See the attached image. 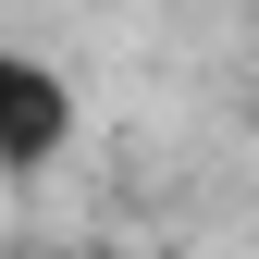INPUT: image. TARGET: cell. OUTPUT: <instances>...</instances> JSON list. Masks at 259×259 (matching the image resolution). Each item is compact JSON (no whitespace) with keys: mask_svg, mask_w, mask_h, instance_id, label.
<instances>
[{"mask_svg":"<svg viewBox=\"0 0 259 259\" xmlns=\"http://www.w3.org/2000/svg\"><path fill=\"white\" fill-rule=\"evenodd\" d=\"M62 148H74V87H62V62L0 37V173H50Z\"/></svg>","mask_w":259,"mask_h":259,"instance_id":"cell-1","label":"cell"}]
</instances>
